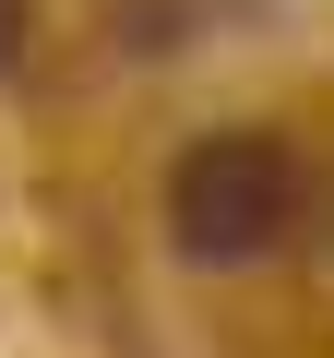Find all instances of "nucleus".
<instances>
[{"mask_svg": "<svg viewBox=\"0 0 334 358\" xmlns=\"http://www.w3.org/2000/svg\"><path fill=\"white\" fill-rule=\"evenodd\" d=\"M167 227H180L191 263H251L298 227V167L263 143V131H215L180 155V179H167Z\"/></svg>", "mask_w": 334, "mask_h": 358, "instance_id": "obj_1", "label": "nucleus"}, {"mask_svg": "<svg viewBox=\"0 0 334 358\" xmlns=\"http://www.w3.org/2000/svg\"><path fill=\"white\" fill-rule=\"evenodd\" d=\"M24 24H36V0H0V60L24 48Z\"/></svg>", "mask_w": 334, "mask_h": 358, "instance_id": "obj_2", "label": "nucleus"}]
</instances>
